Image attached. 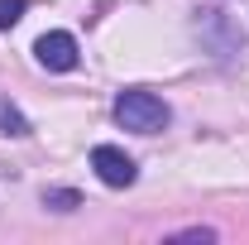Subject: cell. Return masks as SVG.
<instances>
[{
	"instance_id": "obj_1",
	"label": "cell",
	"mask_w": 249,
	"mask_h": 245,
	"mask_svg": "<svg viewBox=\"0 0 249 245\" xmlns=\"http://www.w3.org/2000/svg\"><path fill=\"white\" fill-rule=\"evenodd\" d=\"M168 121H173V111L158 92L129 87V92L115 96V125L129 135H158V130H168Z\"/></svg>"
},
{
	"instance_id": "obj_2",
	"label": "cell",
	"mask_w": 249,
	"mask_h": 245,
	"mask_svg": "<svg viewBox=\"0 0 249 245\" xmlns=\"http://www.w3.org/2000/svg\"><path fill=\"white\" fill-rule=\"evenodd\" d=\"M91 168H96V178L106 187H134V178H139V163H134L120 144H96L91 149Z\"/></svg>"
},
{
	"instance_id": "obj_3",
	"label": "cell",
	"mask_w": 249,
	"mask_h": 245,
	"mask_svg": "<svg viewBox=\"0 0 249 245\" xmlns=\"http://www.w3.org/2000/svg\"><path fill=\"white\" fill-rule=\"evenodd\" d=\"M34 58H38V67H48V72H72L77 67V39L53 29V34H43L34 43Z\"/></svg>"
},
{
	"instance_id": "obj_4",
	"label": "cell",
	"mask_w": 249,
	"mask_h": 245,
	"mask_svg": "<svg viewBox=\"0 0 249 245\" xmlns=\"http://www.w3.org/2000/svg\"><path fill=\"white\" fill-rule=\"evenodd\" d=\"M196 34H201V39H216V53H220V58L240 53V34L230 29V20H225L220 10H201V15H196Z\"/></svg>"
},
{
	"instance_id": "obj_5",
	"label": "cell",
	"mask_w": 249,
	"mask_h": 245,
	"mask_svg": "<svg viewBox=\"0 0 249 245\" xmlns=\"http://www.w3.org/2000/svg\"><path fill=\"white\" fill-rule=\"evenodd\" d=\"M0 135H15V140H24V135H34L29 130V121L10 106V101H0Z\"/></svg>"
},
{
	"instance_id": "obj_6",
	"label": "cell",
	"mask_w": 249,
	"mask_h": 245,
	"mask_svg": "<svg viewBox=\"0 0 249 245\" xmlns=\"http://www.w3.org/2000/svg\"><path fill=\"white\" fill-rule=\"evenodd\" d=\"M43 207H53V212H72V207H82V197H77L72 187H43Z\"/></svg>"
},
{
	"instance_id": "obj_7",
	"label": "cell",
	"mask_w": 249,
	"mask_h": 245,
	"mask_svg": "<svg viewBox=\"0 0 249 245\" xmlns=\"http://www.w3.org/2000/svg\"><path fill=\"white\" fill-rule=\"evenodd\" d=\"M24 10H29V0H0V29L19 24V20H24Z\"/></svg>"
},
{
	"instance_id": "obj_8",
	"label": "cell",
	"mask_w": 249,
	"mask_h": 245,
	"mask_svg": "<svg viewBox=\"0 0 249 245\" xmlns=\"http://www.w3.org/2000/svg\"><path fill=\"white\" fill-rule=\"evenodd\" d=\"M173 241H216L211 226H187V231H173Z\"/></svg>"
}]
</instances>
